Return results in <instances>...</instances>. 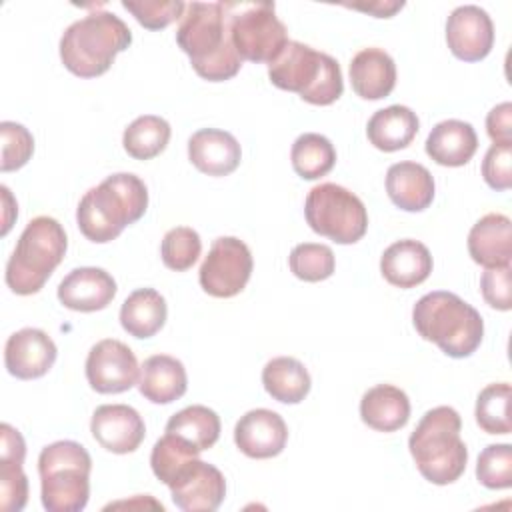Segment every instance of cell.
Instances as JSON below:
<instances>
[{
	"instance_id": "cell-24",
	"label": "cell",
	"mask_w": 512,
	"mask_h": 512,
	"mask_svg": "<svg viewBox=\"0 0 512 512\" xmlns=\"http://www.w3.org/2000/svg\"><path fill=\"white\" fill-rule=\"evenodd\" d=\"M350 82L364 100L386 98L396 86V64L382 48H362L350 62Z\"/></svg>"
},
{
	"instance_id": "cell-5",
	"label": "cell",
	"mask_w": 512,
	"mask_h": 512,
	"mask_svg": "<svg viewBox=\"0 0 512 512\" xmlns=\"http://www.w3.org/2000/svg\"><path fill=\"white\" fill-rule=\"evenodd\" d=\"M462 420L452 406L428 410L408 438L418 472L432 484L456 482L468 462V448L460 438Z\"/></svg>"
},
{
	"instance_id": "cell-38",
	"label": "cell",
	"mask_w": 512,
	"mask_h": 512,
	"mask_svg": "<svg viewBox=\"0 0 512 512\" xmlns=\"http://www.w3.org/2000/svg\"><path fill=\"white\" fill-rule=\"evenodd\" d=\"M122 8L128 10L144 28L162 30L182 18L186 4L180 0H122Z\"/></svg>"
},
{
	"instance_id": "cell-2",
	"label": "cell",
	"mask_w": 512,
	"mask_h": 512,
	"mask_svg": "<svg viewBox=\"0 0 512 512\" xmlns=\"http://www.w3.org/2000/svg\"><path fill=\"white\" fill-rule=\"evenodd\" d=\"M148 208V188L142 178L118 172L90 188L78 202L80 232L96 244L112 242L122 230L138 222Z\"/></svg>"
},
{
	"instance_id": "cell-11",
	"label": "cell",
	"mask_w": 512,
	"mask_h": 512,
	"mask_svg": "<svg viewBox=\"0 0 512 512\" xmlns=\"http://www.w3.org/2000/svg\"><path fill=\"white\" fill-rule=\"evenodd\" d=\"M254 260L250 248L234 236H220L212 242L204 258L198 280L206 294L214 298H232L244 290L250 280Z\"/></svg>"
},
{
	"instance_id": "cell-8",
	"label": "cell",
	"mask_w": 512,
	"mask_h": 512,
	"mask_svg": "<svg viewBox=\"0 0 512 512\" xmlns=\"http://www.w3.org/2000/svg\"><path fill=\"white\" fill-rule=\"evenodd\" d=\"M92 458L74 440H58L38 456L40 498L48 512H80L90 498Z\"/></svg>"
},
{
	"instance_id": "cell-9",
	"label": "cell",
	"mask_w": 512,
	"mask_h": 512,
	"mask_svg": "<svg viewBox=\"0 0 512 512\" xmlns=\"http://www.w3.org/2000/svg\"><path fill=\"white\" fill-rule=\"evenodd\" d=\"M230 40L242 60L270 64L288 44V30L274 2H222Z\"/></svg>"
},
{
	"instance_id": "cell-39",
	"label": "cell",
	"mask_w": 512,
	"mask_h": 512,
	"mask_svg": "<svg viewBox=\"0 0 512 512\" xmlns=\"http://www.w3.org/2000/svg\"><path fill=\"white\" fill-rule=\"evenodd\" d=\"M0 134H2L0 170L12 172L22 168L32 158V152H34V138L30 130L18 122L4 120L0 124Z\"/></svg>"
},
{
	"instance_id": "cell-20",
	"label": "cell",
	"mask_w": 512,
	"mask_h": 512,
	"mask_svg": "<svg viewBox=\"0 0 512 512\" xmlns=\"http://www.w3.org/2000/svg\"><path fill=\"white\" fill-rule=\"evenodd\" d=\"M188 160L202 174L228 176L238 168L242 150L230 132L218 128H202L188 140Z\"/></svg>"
},
{
	"instance_id": "cell-28",
	"label": "cell",
	"mask_w": 512,
	"mask_h": 512,
	"mask_svg": "<svg viewBox=\"0 0 512 512\" xmlns=\"http://www.w3.org/2000/svg\"><path fill=\"white\" fill-rule=\"evenodd\" d=\"M420 128L416 112L408 106L392 104L388 108L376 110L366 126V136L370 144L382 152H396L412 144Z\"/></svg>"
},
{
	"instance_id": "cell-41",
	"label": "cell",
	"mask_w": 512,
	"mask_h": 512,
	"mask_svg": "<svg viewBox=\"0 0 512 512\" xmlns=\"http://www.w3.org/2000/svg\"><path fill=\"white\" fill-rule=\"evenodd\" d=\"M510 266H498V268H486L480 278V290L482 298L488 306L508 312L512 308V292H510Z\"/></svg>"
},
{
	"instance_id": "cell-22",
	"label": "cell",
	"mask_w": 512,
	"mask_h": 512,
	"mask_svg": "<svg viewBox=\"0 0 512 512\" xmlns=\"http://www.w3.org/2000/svg\"><path fill=\"white\" fill-rule=\"evenodd\" d=\"M380 272L384 280L396 288H414L430 276L432 254L418 240H398L384 250L380 258Z\"/></svg>"
},
{
	"instance_id": "cell-27",
	"label": "cell",
	"mask_w": 512,
	"mask_h": 512,
	"mask_svg": "<svg viewBox=\"0 0 512 512\" xmlns=\"http://www.w3.org/2000/svg\"><path fill=\"white\" fill-rule=\"evenodd\" d=\"M360 418L372 430L396 432L410 418V400L398 386L376 384L360 400Z\"/></svg>"
},
{
	"instance_id": "cell-13",
	"label": "cell",
	"mask_w": 512,
	"mask_h": 512,
	"mask_svg": "<svg viewBox=\"0 0 512 512\" xmlns=\"http://www.w3.org/2000/svg\"><path fill=\"white\" fill-rule=\"evenodd\" d=\"M136 354L116 338L96 342L86 358V380L100 394H120L138 384Z\"/></svg>"
},
{
	"instance_id": "cell-16",
	"label": "cell",
	"mask_w": 512,
	"mask_h": 512,
	"mask_svg": "<svg viewBox=\"0 0 512 512\" xmlns=\"http://www.w3.org/2000/svg\"><path fill=\"white\" fill-rule=\"evenodd\" d=\"M234 442L248 458L264 460L278 456L288 442L284 418L268 408L248 410L234 426Z\"/></svg>"
},
{
	"instance_id": "cell-31",
	"label": "cell",
	"mask_w": 512,
	"mask_h": 512,
	"mask_svg": "<svg viewBox=\"0 0 512 512\" xmlns=\"http://www.w3.org/2000/svg\"><path fill=\"white\" fill-rule=\"evenodd\" d=\"M166 432L180 436L182 440L204 452L212 448L220 438V418L212 408L192 404L176 412L166 422Z\"/></svg>"
},
{
	"instance_id": "cell-10",
	"label": "cell",
	"mask_w": 512,
	"mask_h": 512,
	"mask_svg": "<svg viewBox=\"0 0 512 512\" xmlns=\"http://www.w3.org/2000/svg\"><path fill=\"white\" fill-rule=\"evenodd\" d=\"M304 216L316 234L336 244H354L368 230L364 202L354 192L334 182H322L308 192Z\"/></svg>"
},
{
	"instance_id": "cell-3",
	"label": "cell",
	"mask_w": 512,
	"mask_h": 512,
	"mask_svg": "<svg viewBox=\"0 0 512 512\" xmlns=\"http://www.w3.org/2000/svg\"><path fill=\"white\" fill-rule=\"evenodd\" d=\"M412 324L424 340L434 342L450 358H468L484 336L480 312L446 290L424 294L412 308Z\"/></svg>"
},
{
	"instance_id": "cell-4",
	"label": "cell",
	"mask_w": 512,
	"mask_h": 512,
	"mask_svg": "<svg viewBox=\"0 0 512 512\" xmlns=\"http://www.w3.org/2000/svg\"><path fill=\"white\" fill-rule=\"evenodd\" d=\"M132 44V32L114 12L96 10L72 22L60 38V60L80 78L108 72L116 54Z\"/></svg>"
},
{
	"instance_id": "cell-42",
	"label": "cell",
	"mask_w": 512,
	"mask_h": 512,
	"mask_svg": "<svg viewBox=\"0 0 512 512\" xmlns=\"http://www.w3.org/2000/svg\"><path fill=\"white\" fill-rule=\"evenodd\" d=\"M486 132L494 144H512V104L502 102L486 116Z\"/></svg>"
},
{
	"instance_id": "cell-23",
	"label": "cell",
	"mask_w": 512,
	"mask_h": 512,
	"mask_svg": "<svg viewBox=\"0 0 512 512\" xmlns=\"http://www.w3.org/2000/svg\"><path fill=\"white\" fill-rule=\"evenodd\" d=\"M386 192L400 210L422 212L434 200V178L418 162H396L386 172Z\"/></svg>"
},
{
	"instance_id": "cell-14",
	"label": "cell",
	"mask_w": 512,
	"mask_h": 512,
	"mask_svg": "<svg viewBox=\"0 0 512 512\" xmlns=\"http://www.w3.org/2000/svg\"><path fill=\"white\" fill-rule=\"evenodd\" d=\"M446 42L458 60L478 62L486 58L494 46L492 18L474 4L454 8L446 20Z\"/></svg>"
},
{
	"instance_id": "cell-19",
	"label": "cell",
	"mask_w": 512,
	"mask_h": 512,
	"mask_svg": "<svg viewBox=\"0 0 512 512\" xmlns=\"http://www.w3.org/2000/svg\"><path fill=\"white\" fill-rule=\"evenodd\" d=\"M0 434V508L4 512H18L28 502V478L22 468L26 442L8 422L0 426Z\"/></svg>"
},
{
	"instance_id": "cell-40",
	"label": "cell",
	"mask_w": 512,
	"mask_h": 512,
	"mask_svg": "<svg viewBox=\"0 0 512 512\" xmlns=\"http://www.w3.org/2000/svg\"><path fill=\"white\" fill-rule=\"evenodd\" d=\"M484 182L492 190H508L512 186V144H492L482 160Z\"/></svg>"
},
{
	"instance_id": "cell-21",
	"label": "cell",
	"mask_w": 512,
	"mask_h": 512,
	"mask_svg": "<svg viewBox=\"0 0 512 512\" xmlns=\"http://www.w3.org/2000/svg\"><path fill=\"white\" fill-rule=\"evenodd\" d=\"M468 252L484 268L510 266L512 260V222L508 216L490 212L482 216L468 234Z\"/></svg>"
},
{
	"instance_id": "cell-43",
	"label": "cell",
	"mask_w": 512,
	"mask_h": 512,
	"mask_svg": "<svg viewBox=\"0 0 512 512\" xmlns=\"http://www.w3.org/2000/svg\"><path fill=\"white\" fill-rule=\"evenodd\" d=\"M346 6L354 8V10H362V12L374 14L376 18H390L400 8H404V2H372V4H346Z\"/></svg>"
},
{
	"instance_id": "cell-7",
	"label": "cell",
	"mask_w": 512,
	"mask_h": 512,
	"mask_svg": "<svg viewBox=\"0 0 512 512\" xmlns=\"http://www.w3.org/2000/svg\"><path fill=\"white\" fill-rule=\"evenodd\" d=\"M68 238L52 216H36L22 230L6 264V284L14 294L30 296L44 288L56 266L64 260Z\"/></svg>"
},
{
	"instance_id": "cell-26",
	"label": "cell",
	"mask_w": 512,
	"mask_h": 512,
	"mask_svg": "<svg viewBox=\"0 0 512 512\" xmlns=\"http://www.w3.org/2000/svg\"><path fill=\"white\" fill-rule=\"evenodd\" d=\"M478 150V136L464 120H442L426 138V154L440 166L458 168L472 160Z\"/></svg>"
},
{
	"instance_id": "cell-17",
	"label": "cell",
	"mask_w": 512,
	"mask_h": 512,
	"mask_svg": "<svg viewBox=\"0 0 512 512\" xmlns=\"http://www.w3.org/2000/svg\"><path fill=\"white\" fill-rule=\"evenodd\" d=\"M54 340L40 328H22L8 336L4 346L6 370L20 380L42 378L56 362Z\"/></svg>"
},
{
	"instance_id": "cell-1",
	"label": "cell",
	"mask_w": 512,
	"mask_h": 512,
	"mask_svg": "<svg viewBox=\"0 0 512 512\" xmlns=\"http://www.w3.org/2000/svg\"><path fill=\"white\" fill-rule=\"evenodd\" d=\"M176 42L188 54L196 74L208 82H224L238 74V56L222 2H190L180 18Z\"/></svg>"
},
{
	"instance_id": "cell-25",
	"label": "cell",
	"mask_w": 512,
	"mask_h": 512,
	"mask_svg": "<svg viewBox=\"0 0 512 512\" xmlns=\"http://www.w3.org/2000/svg\"><path fill=\"white\" fill-rule=\"evenodd\" d=\"M188 376L184 364L168 354H154L144 360L138 376L140 394L154 404H170L186 394Z\"/></svg>"
},
{
	"instance_id": "cell-33",
	"label": "cell",
	"mask_w": 512,
	"mask_h": 512,
	"mask_svg": "<svg viewBox=\"0 0 512 512\" xmlns=\"http://www.w3.org/2000/svg\"><path fill=\"white\" fill-rule=\"evenodd\" d=\"M170 124L154 114L138 116L128 124L122 136V146L134 160H150L164 152L170 142Z\"/></svg>"
},
{
	"instance_id": "cell-37",
	"label": "cell",
	"mask_w": 512,
	"mask_h": 512,
	"mask_svg": "<svg viewBox=\"0 0 512 512\" xmlns=\"http://www.w3.org/2000/svg\"><path fill=\"white\" fill-rule=\"evenodd\" d=\"M476 478L490 490H504L512 486V446L490 444L476 462Z\"/></svg>"
},
{
	"instance_id": "cell-18",
	"label": "cell",
	"mask_w": 512,
	"mask_h": 512,
	"mask_svg": "<svg viewBox=\"0 0 512 512\" xmlns=\"http://www.w3.org/2000/svg\"><path fill=\"white\" fill-rule=\"evenodd\" d=\"M116 290V280L104 268L82 266L62 278L58 300L74 312H98L114 300Z\"/></svg>"
},
{
	"instance_id": "cell-12",
	"label": "cell",
	"mask_w": 512,
	"mask_h": 512,
	"mask_svg": "<svg viewBox=\"0 0 512 512\" xmlns=\"http://www.w3.org/2000/svg\"><path fill=\"white\" fill-rule=\"evenodd\" d=\"M166 486L172 502L184 512H212L226 496L224 474L198 456L178 466Z\"/></svg>"
},
{
	"instance_id": "cell-34",
	"label": "cell",
	"mask_w": 512,
	"mask_h": 512,
	"mask_svg": "<svg viewBox=\"0 0 512 512\" xmlns=\"http://www.w3.org/2000/svg\"><path fill=\"white\" fill-rule=\"evenodd\" d=\"M510 394L512 388L508 382L488 384L476 398V424L488 434H510Z\"/></svg>"
},
{
	"instance_id": "cell-32",
	"label": "cell",
	"mask_w": 512,
	"mask_h": 512,
	"mask_svg": "<svg viewBox=\"0 0 512 512\" xmlns=\"http://www.w3.org/2000/svg\"><path fill=\"white\" fill-rule=\"evenodd\" d=\"M294 172L304 180H318L326 176L336 164L334 144L316 132L300 134L290 150Z\"/></svg>"
},
{
	"instance_id": "cell-35",
	"label": "cell",
	"mask_w": 512,
	"mask_h": 512,
	"mask_svg": "<svg viewBox=\"0 0 512 512\" xmlns=\"http://www.w3.org/2000/svg\"><path fill=\"white\" fill-rule=\"evenodd\" d=\"M290 272L304 282H320L334 274V252L326 244L302 242L288 256Z\"/></svg>"
},
{
	"instance_id": "cell-29",
	"label": "cell",
	"mask_w": 512,
	"mask_h": 512,
	"mask_svg": "<svg viewBox=\"0 0 512 512\" xmlns=\"http://www.w3.org/2000/svg\"><path fill=\"white\" fill-rule=\"evenodd\" d=\"M164 296L154 288L134 290L120 308V324L134 338H150L166 324Z\"/></svg>"
},
{
	"instance_id": "cell-6",
	"label": "cell",
	"mask_w": 512,
	"mask_h": 512,
	"mask_svg": "<svg viewBox=\"0 0 512 512\" xmlns=\"http://www.w3.org/2000/svg\"><path fill=\"white\" fill-rule=\"evenodd\" d=\"M268 78L276 88L296 92L314 106H328L344 92L340 64L326 52L296 40H288L284 50L268 64Z\"/></svg>"
},
{
	"instance_id": "cell-36",
	"label": "cell",
	"mask_w": 512,
	"mask_h": 512,
	"mask_svg": "<svg viewBox=\"0 0 512 512\" xmlns=\"http://www.w3.org/2000/svg\"><path fill=\"white\" fill-rule=\"evenodd\" d=\"M202 252V240L190 226H176L168 230L160 244V256L166 268L184 272L192 268Z\"/></svg>"
},
{
	"instance_id": "cell-15",
	"label": "cell",
	"mask_w": 512,
	"mask_h": 512,
	"mask_svg": "<svg viewBox=\"0 0 512 512\" xmlns=\"http://www.w3.org/2000/svg\"><path fill=\"white\" fill-rule=\"evenodd\" d=\"M90 432L104 450L112 454H130L142 444L146 426L132 406L102 404L92 414Z\"/></svg>"
},
{
	"instance_id": "cell-30",
	"label": "cell",
	"mask_w": 512,
	"mask_h": 512,
	"mask_svg": "<svg viewBox=\"0 0 512 512\" xmlns=\"http://www.w3.org/2000/svg\"><path fill=\"white\" fill-rule=\"evenodd\" d=\"M264 390L282 404L302 402L312 386L304 364L292 356H278L262 368Z\"/></svg>"
}]
</instances>
